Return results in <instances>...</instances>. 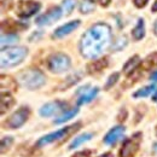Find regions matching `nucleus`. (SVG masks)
<instances>
[{"label":"nucleus","mask_w":157,"mask_h":157,"mask_svg":"<svg viewBox=\"0 0 157 157\" xmlns=\"http://www.w3.org/2000/svg\"><path fill=\"white\" fill-rule=\"evenodd\" d=\"M110 39L109 25L104 23L94 24L83 34L80 42V52L85 58H96L108 48Z\"/></svg>","instance_id":"nucleus-1"},{"label":"nucleus","mask_w":157,"mask_h":157,"mask_svg":"<svg viewBox=\"0 0 157 157\" xmlns=\"http://www.w3.org/2000/svg\"><path fill=\"white\" fill-rule=\"evenodd\" d=\"M27 48L25 47H10L6 50H1L0 60H1V68H9L20 64L27 56Z\"/></svg>","instance_id":"nucleus-2"},{"label":"nucleus","mask_w":157,"mask_h":157,"mask_svg":"<svg viewBox=\"0 0 157 157\" xmlns=\"http://www.w3.org/2000/svg\"><path fill=\"white\" fill-rule=\"evenodd\" d=\"M18 81L23 87H27L29 90H38L45 83L46 78L38 69H27L20 74Z\"/></svg>","instance_id":"nucleus-3"},{"label":"nucleus","mask_w":157,"mask_h":157,"mask_svg":"<svg viewBox=\"0 0 157 157\" xmlns=\"http://www.w3.org/2000/svg\"><path fill=\"white\" fill-rule=\"evenodd\" d=\"M81 127V123L78 122L73 126H69V127H65L63 129H59L55 133H50L45 137H42L41 139H39L38 141V146H44V145H47V144H51V143H55V141H58L60 139H65L67 137H69L71 133L76 132L78 128Z\"/></svg>","instance_id":"nucleus-4"},{"label":"nucleus","mask_w":157,"mask_h":157,"mask_svg":"<svg viewBox=\"0 0 157 157\" xmlns=\"http://www.w3.org/2000/svg\"><path fill=\"white\" fill-rule=\"evenodd\" d=\"M47 67L52 73H63L70 68V58L64 53L52 55L47 59Z\"/></svg>","instance_id":"nucleus-5"},{"label":"nucleus","mask_w":157,"mask_h":157,"mask_svg":"<svg viewBox=\"0 0 157 157\" xmlns=\"http://www.w3.org/2000/svg\"><path fill=\"white\" fill-rule=\"evenodd\" d=\"M141 133H136L133 137H131L129 139H127L123 144L122 147L120 150V157H133L137 151L139 150V145L141 141Z\"/></svg>","instance_id":"nucleus-6"},{"label":"nucleus","mask_w":157,"mask_h":157,"mask_svg":"<svg viewBox=\"0 0 157 157\" xmlns=\"http://www.w3.org/2000/svg\"><path fill=\"white\" fill-rule=\"evenodd\" d=\"M28 117H29V109L28 108H21L5 121L4 126L6 128H10V129L20 128L21 126H23V123L28 120Z\"/></svg>","instance_id":"nucleus-7"},{"label":"nucleus","mask_w":157,"mask_h":157,"mask_svg":"<svg viewBox=\"0 0 157 157\" xmlns=\"http://www.w3.org/2000/svg\"><path fill=\"white\" fill-rule=\"evenodd\" d=\"M40 10V4L33 0H22L18 2L17 9H16V13L17 16H20L21 18H27L33 16L34 13H36Z\"/></svg>","instance_id":"nucleus-8"},{"label":"nucleus","mask_w":157,"mask_h":157,"mask_svg":"<svg viewBox=\"0 0 157 157\" xmlns=\"http://www.w3.org/2000/svg\"><path fill=\"white\" fill-rule=\"evenodd\" d=\"M60 16H62V10L59 7H52L45 15H42V16H40V17L36 18V24H39V25L51 24V23H53L57 20H59Z\"/></svg>","instance_id":"nucleus-9"},{"label":"nucleus","mask_w":157,"mask_h":157,"mask_svg":"<svg viewBox=\"0 0 157 157\" xmlns=\"http://www.w3.org/2000/svg\"><path fill=\"white\" fill-rule=\"evenodd\" d=\"M124 133V127L123 126H117L115 128H113L104 138V143L106 145H115L118 140L122 138Z\"/></svg>","instance_id":"nucleus-10"},{"label":"nucleus","mask_w":157,"mask_h":157,"mask_svg":"<svg viewBox=\"0 0 157 157\" xmlns=\"http://www.w3.org/2000/svg\"><path fill=\"white\" fill-rule=\"evenodd\" d=\"M63 104L56 101V103H48L46 105H44L41 109H40V115L44 116V117H48V116H52L55 114L59 113L62 109H63Z\"/></svg>","instance_id":"nucleus-11"},{"label":"nucleus","mask_w":157,"mask_h":157,"mask_svg":"<svg viewBox=\"0 0 157 157\" xmlns=\"http://www.w3.org/2000/svg\"><path fill=\"white\" fill-rule=\"evenodd\" d=\"M25 28H27L25 24H22V23H18V22H13V21L11 20L4 21L1 23V30H2V33H16V32L23 30Z\"/></svg>","instance_id":"nucleus-12"},{"label":"nucleus","mask_w":157,"mask_h":157,"mask_svg":"<svg viewBox=\"0 0 157 157\" xmlns=\"http://www.w3.org/2000/svg\"><path fill=\"white\" fill-rule=\"evenodd\" d=\"M78 25H80V21H73V22H69V23L59 27L58 29L55 32V38H63V36L68 35L69 33L75 30Z\"/></svg>","instance_id":"nucleus-13"},{"label":"nucleus","mask_w":157,"mask_h":157,"mask_svg":"<svg viewBox=\"0 0 157 157\" xmlns=\"http://www.w3.org/2000/svg\"><path fill=\"white\" fill-rule=\"evenodd\" d=\"M156 65H157V52H154L150 56H147L146 58L139 64V68L141 69V71H147V70H151L152 68H155Z\"/></svg>","instance_id":"nucleus-14"},{"label":"nucleus","mask_w":157,"mask_h":157,"mask_svg":"<svg viewBox=\"0 0 157 157\" xmlns=\"http://www.w3.org/2000/svg\"><path fill=\"white\" fill-rule=\"evenodd\" d=\"M106 67H108V58H103L88 64L87 70L90 74H98L100 71H103V69H105Z\"/></svg>","instance_id":"nucleus-15"},{"label":"nucleus","mask_w":157,"mask_h":157,"mask_svg":"<svg viewBox=\"0 0 157 157\" xmlns=\"http://www.w3.org/2000/svg\"><path fill=\"white\" fill-rule=\"evenodd\" d=\"M87 87H85L83 88V94H81L80 96V98L78 100V105H82V104H86V103H88V101H91L92 99L94 98L96 96H97V93H98V88L97 87H94V88H91L90 91H85Z\"/></svg>","instance_id":"nucleus-16"},{"label":"nucleus","mask_w":157,"mask_h":157,"mask_svg":"<svg viewBox=\"0 0 157 157\" xmlns=\"http://www.w3.org/2000/svg\"><path fill=\"white\" fill-rule=\"evenodd\" d=\"M1 114H5V111H7L13 104H15V99L9 93V92H1Z\"/></svg>","instance_id":"nucleus-17"},{"label":"nucleus","mask_w":157,"mask_h":157,"mask_svg":"<svg viewBox=\"0 0 157 157\" xmlns=\"http://www.w3.org/2000/svg\"><path fill=\"white\" fill-rule=\"evenodd\" d=\"M1 92L5 91L6 88V92H13L16 91V82L15 80L10 76H5V75H1Z\"/></svg>","instance_id":"nucleus-18"},{"label":"nucleus","mask_w":157,"mask_h":157,"mask_svg":"<svg viewBox=\"0 0 157 157\" xmlns=\"http://www.w3.org/2000/svg\"><path fill=\"white\" fill-rule=\"evenodd\" d=\"M139 64H140V58H139V56H133L132 58L124 64V67H123V73H124V74H131L132 71H134V70L137 69V67Z\"/></svg>","instance_id":"nucleus-19"},{"label":"nucleus","mask_w":157,"mask_h":157,"mask_svg":"<svg viewBox=\"0 0 157 157\" xmlns=\"http://www.w3.org/2000/svg\"><path fill=\"white\" fill-rule=\"evenodd\" d=\"M144 34H145V28H144V21L139 20L138 21V24L136 25V28L132 30V35L136 40H140L144 38Z\"/></svg>","instance_id":"nucleus-20"},{"label":"nucleus","mask_w":157,"mask_h":157,"mask_svg":"<svg viewBox=\"0 0 157 157\" xmlns=\"http://www.w3.org/2000/svg\"><path fill=\"white\" fill-rule=\"evenodd\" d=\"M78 109H73V110H69V111H67V113H64L63 115H60L56 121H55V123H64V122H67V121H69L70 118H73L76 114H78Z\"/></svg>","instance_id":"nucleus-21"},{"label":"nucleus","mask_w":157,"mask_h":157,"mask_svg":"<svg viewBox=\"0 0 157 157\" xmlns=\"http://www.w3.org/2000/svg\"><path fill=\"white\" fill-rule=\"evenodd\" d=\"M91 138H92V134H91V133H85V134L80 136V137H78L74 141H73V144H70L69 149H75V147H78V146H80L82 143H85V141L90 140Z\"/></svg>","instance_id":"nucleus-22"},{"label":"nucleus","mask_w":157,"mask_h":157,"mask_svg":"<svg viewBox=\"0 0 157 157\" xmlns=\"http://www.w3.org/2000/svg\"><path fill=\"white\" fill-rule=\"evenodd\" d=\"M155 90V86L154 85H151V86H147V87H144V88H141V90H139L137 91L133 96H134V98H140V97H147L149 94H151L152 93V91Z\"/></svg>","instance_id":"nucleus-23"},{"label":"nucleus","mask_w":157,"mask_h":157,"mask_svg":"<svg viewBox=\"0 0 157 157\" xmlns=\"http://www.w3.org/2000/svg\"><path fill=\"white\" fill-rule=\"evenodd\" d=\"M18 41V38L15 35V34H2L1 35V46L4 47L5 45H11V44H15Z\"/></svg>","instance_id":"nucleus-24"},{"label":"nucleus","mask_w":157,"mask_h":157,"mask_svg":"<svg viewBox=\"0 0 157 157\" xmlns=\"http://www.w3.org/2000/svg\"><path fill=\"white\" fill-rule=\"evenodd\" d=\"M76 5V0H63V9H64V13L69 15L74 7Z\"/></svg>","instance_id":"nucleus-25"},{"label":"nucleus","mask_w":157,"mask_h":157,"mask_svg":"<svg viewBox=\"0 0 157 157\" xmlns=\"http://www.w3.org/2000/svg\"><path fill=\"white\" fill-rule=\"evenodd\" d=\"M80 10H81L82 13H88V12H91V11L94 10V5H93V2H91L90 0H83L82 4H81Z\"/></svg>","instance_id":"nucleus-26"},{"label":"nucleus","mask_w":157,"mask_h":157,"mask_svg":"<svg viewBox=\"0 0 157 157\" xmlns=\"http://www.w3.org/2000/svg\"><path fill=\"white\" fill-rule=\"evenodd\" d=\"M118 78H120V74H118V73H114V74L109 78V80L106 81V85H105L104 88H105V90H109L110 87H113V86L116 83V81L118 80Z\"/></svg>","instance_id":"nucleus-27"},{"label":"nucleus","mask_w":157,"mask_h":157,"mask_svg":"<svg viewBox=\"0 0 157 157\" xmlns=\"http://www.w3.org/2000/svg\"><path fill=\"white\" fill-rule=\"evenodd\" d=\"M12 138H4L1 140V154H4L5 151L9 150V147L12 145Z\"/></svg>","instance_id":"nucleus-28"},{"label":"nucleus","mask_w":157,"mask_h":157,"mask_svg":"<svg viewBox=\"0 0 157 157\" xmlns=\"http://www.w3.org/2000/svg\"><path fill=\"white\" fill-rule=\"evenodd\" d=\"M80 76H78V74L76 75H71V76H69V78H67L69 82H67V83H63L60 87H59V90H63V88H67V87H69V86H71V85H74L75 82H78Z\"/></svg>","instance_id":"nucleus-29"},{"label":"nucleus","mask_w":157,"mask_h":157,"mask_svg":"<svg viewBox=\"0 0 157 157\" xmlns=\"http://www.w3.org/2000/svg\"><path fill=\"white\" fill-rule=\"evenodd\" d=\"M71 157H91V151L90 150H86V151H80L74 154V156Z\"/></svg>","instance_id":"nucleus-30"},{"label":"nucleus","mask_w":157,"mask_h":157,"mask_svg":"<svg viewBox=\"0 0 157 157\" xmlns=\"http://www.w3.org/2000/svg\"><path fill=\"white\" fill-rule=\"evenodd\" d=\"M146 2H147V0H134V4L137 7H144L146 5Z\"/></svg>","instance_id":"nucleus-31"},{"label":"nucleus","mask_w":157,"mask_h":157,"mask_svg":"<svg viewBox=\"0 0 157 157\" xmlns=\"http://www.w3.org/2000/svg\"><path fill=\"white\" fill-rule=\"evenodd\" d=\"M93 1L98 2L99 5H101V6H108V5L110 4V1H111V0H93Z\"/></svg>","instance_id":"nucleus-32"},{"label":"nucleus","mask_w":157,"mask_h":157,"mask_svg":"<svg viewBox=\"0 0 157 157\" xmlns=\"http://www.w3.org/2000/svg\"><path fill=\"white\" fill-rule=\"evenodd\" d=\"M99 157H114V156H113V154L106 152V154H104V155H101V156H99Z\"/></svg>","instance_id":"nucleus-33"},{"label":"nucleus","mask_w":157,"mask_h":157,"mask_svg":"<svg viewBox=\"0 0 157 157\" xmlns=\"http://www.w3.org/2000/svg\"><path fill=\"white\" fill-rule=\"evenodd\" d=\"M151 80H152V81H157V71L155 73V74L151 75Z\"/></svg>","instance_id":"nucleus-34"},{"label":"nucleus","mask_w":157,"mask_h":157,"mask_svg":"<svg viewBox=\"0 0 157 157\" xmlns=\"http://www.w3.org/2000/svg\"><path fill=\"white\" fill-rule=\"evenodd\" d=\"M152 11H154V12H156V11H157V0L155 1L154 6H152Z\"/></svg>","instance_id":"nucleus-35"},{"label":"nucleus","mask_w":157,"mask_h":157,"mask_svg":"<svg viewBox=\"0 0 157 157\" xmlns=\"http://www.w3.org/2000/svg\"><path fill=\"white\" fill-rule=\"evenodd\" d=\"M154 32H155V34L157 35V21L155 22V27H154Z\"/></svg>","instance_id":"nucleus-36"},{"label":"nucleus","mask_w":157,"mask_h":157,"mask_svg":"<svg viewBox=\"0 0 157 157\" xmlns=\"http://www.w3.org/2000/svg\"><path fill=\"white\" fill-rule=\"evenodd\" d=\"M154 151L157 154V144H155V145H154Z\"/></svg>","instance_id":"nucleus-37"},{"label":"nucleus","mask_w":157,"mask_h":157,"mask_svg":"<svg viewBox=\"0 0 157 157\" xmlns=\"http://www.w3.org/2000/svg\"><path fill=\"white\" fill-rule=\"evenodd\" d=\"M152 99H154V100H157V92L155 93V96H154V98Z\"/></svg>","instance_id":"nucleus-38"},{"label":"nucleus","mask_w":157,"mask_h":157,"mask_svg":"<svg viewBox=\"0 0 157 157\" xmlns=\"http://www.w3.org/2000/svg\"><path fill=\"white\" fill-rule=\"evenodd\" d=\"M156 133H157V127H156Z\"/></svg>","instance_id":"nucleus-39"}]
</instances>
